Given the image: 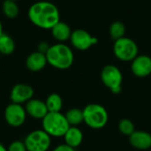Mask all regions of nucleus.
I'll return each mask as SVG.
<instances>
[{
	"label": "nucleus",
	"mask_w": 151,
	"mask_h": 151,
	"mask_svg": "<svg viewBox=\"0 0 151 151\" xmlns=\"http://www.w3.org/2000/svg\"><path fill=\"white\" fill-rule=\"evenodd\" d=\"M65 142L66 145L76 149L78 148L83 141V134L81 129L77 127H70L67 132L64 135Z\"/></svg>",
	"instance_id": "nucleus-15"
},
{
	"label": "nucleus",
	"mask_w": 151,
	"mask_h": 151,
	"mask_svg": "<svg viewBox=\"0 0 151 151\" xmlns=\"http://www.w3.org/2000/svg\"><path fill=\"white\" fill-rule=\"evenodd\" d=\"M70 42L78 50H87L97 43V38L92 36L84 29H76L72 32Z\"/></svg>",
	"instance_id": "nucleus-9"
},
{
	"label": "nucleus",
	"mask_w": 151,
	"mask_h": 151,
	"mask_svg": "<svg viewBox=\"0 0 151 151\" xmlns=\"http://www.w3.org/2000/svg\"><path fill=\"white\" fill-rule=\"evenodd\" d=\"M45 104L49 112H60L63 108V99L58 94L56 93L50 94L47 97Z\"/></svg>",
	"instance_id": "nucleus-17"
},
{
	"label": "nucleus",
	"mask_w": 151,
	"mask_h": 151,
	"mask_svg": "<svg viewBox=\"0 0 151 151\" xmlns=\"http://www.w3.org/2000/svg\"><path fill=\"white\" fill-rule=\"evenodd\" d=\"M15 50L14 40L6 34H3L0 36V53L1 55H11Z\"/></svg>",
	"instance_id": "nucleus-18"
},
{
	"label": "nucleus",
	"mask_w": 151,
	"mask_h": 151,
	"mask_svg": "<svg viewBox=\"0 0 151 151\" xmlns=\"http://www.w3.org/2000/svg\"><path fill=\"white\" fill-rule=\"evenodd\" d=\"M47 64L46 55L39 51L31 53L26 60V65L31 72H39L42 70Z\"/></svg>",
	"instance_id": "nucleus-14"
},
{
	"label": "nucleus",
	"mask_w": 151,
	"mask_h": 151,
	"mask_svg": "<svg viewBox=\"0 0 151 151\" xmlns=\"http://www.w3.org/2000/svg\"><path fill=\"white\" fill-rule=\"evenodd\" d=\"M50 45H49L46 42H41L39 44H38V50L39 52H42L43 54H46L48 50L50 49Z\"/></svg>",
	"instance_id": "nucleus-24"
},
{
	"label": "nucleus",
	"mask_w": 151,
	"mask_h": 151,
	"mask_svg": "<svg viewBox=\"0 0 151 151\" xmlns=\"http://www.w3.org/2000/svg\"><path fill=\"white\" fill-rule=\"evenodd\" d=\"M50 30L52 36L59 42H64L67 40H70L73 32L69 25L63 21H58Z\"/></svg>",
	"instance_id": "nucleus-16"
},
{
	"label": "nucleus",
	"mask_w": 151,
	"mask_h": 151,
	"mask_svg": "<svg viewBox=\"0 0 151 151\" xmlns=\"http://www.w3.org/2000/svg\"><path fill=\"white\" fill-rule=\"evenodd\" d=\"M25 109L27 114L35 119H42L49 112L45 102L40 99H30L26 104Z\"/></svg>",
	"instance_id": "nucleus-12"
},
{
	"label": "nucleus",
	"mask_w": 151,
	"mask_h": 151,
	"mask_svg": "<svg viewBox=\"0 0 151 151\" xmlns=\"http://www.w3.org/2000/svg\"><path fill=\"white\" fill-rule=\"evenodd\" d=\"M84 123L93 129H101L106 126L109 115L106 109L98 104H88L83 110Z\"/></svg>",
	"instance_id": "nucleus-4"
},
{
	"label": "nucleus",
	"mask_w": 151,
	"mask_h": 151,
	"mask_svg": "<svg viewBox=\"0 0 151 151\" xmlns=\"http://www.w3.org/2000/svg\"><path fill=\"white\" fill-rule=\"evenodd\" d=\"M8 151H27V148H26V145H25V142H21V141H14L12 142L8 149Z\"/></svg>",
	"instance_id": "nucleus-23"
},
{
	"label": "nucleus",
	"mask_w": 151,
	"mask_h": 151,
	"mask_svg": "<svg viewBox=\"0 0 151 151\" xmlns=\"http://www.w3.org/2000/svg\"><path fill=\"white\" fill-rule=\"evenodd\" d=\"M3 12L9 19L17 17L19 14V7L16 2L12 0H5L3 4Z\"/></svg>",
	"instance_id": "nucleus-21"
},
{
	"label": "nucleus",
	"mask_w": 151,
	"mask_h": 151,
	"mask_svg": "<svg viewBox=\"0 0 151 151\" xmlns=\"http://www.w3.org/2000/svg\"><path fill=\"white\" fill-rule=\"evenodd\" d=\"M52 151H75V149L65 144H60L58 146H57Z\"/></svg>",
	"instance_id": "nucleus-25"
},
{
	"label": "nucleus",
	"mask_w": 151,
	"mask_h": 151,
	"mask_svg": "<svg viewBox=\"0 0 151 151\" xmlns=\"http://www.w3.org/2000/svg\"><path fill=\"white\" fill-rule=\"evenodd\" d=\"M113 53L115 57L121 61L132 62L138 56L139 48L133 39L124 36L114 42Z\"/></svg>",
	"instance_id": "nucleus-5"
},
{
	"label": "nucleus",
	"mask_w": 151,
	"mask_h": 151,
	"mask_svg": "<svg viewBox=\"0 0 151 151\" xmlns=\"http://www.w3.org/2000/svg\"><path fill=\"white\" fill-rule=\"evenodd\" d=\"M3 34H4V32H3V25H2V23H1V21H0V36H1Z\"/></svg>",
	"instance_id": "nucleus-27"
},
{
	"label": "nucleus",
	"mask_w": 151,
	"mask_h": 151,
	"mask_svg": "<svg viewBox=\"0 0 151 151\" xmlns=\"http://www.w3.org/2000/svg\"><path fill=\"white\" fill-rule=\"evenodd\" d=\"M119 130L121 134H123L124 135H127V136H130L134 131H135V128H134V123L130 120V119H121L119 121Z\"/></svg>",
	"instance_id": "nucleus-22"
},
{
	"label": "nucleus",
	"mask_w": 151,
	"mask_h": 151,
	"mask_svg": "<svg viewBox=\"0 0 151 151\" xmlns=\"http://www.w3.org/2000/svg\"><path fill=\"white\" fill-rule=\"evenodd\" d=\"M34 96V89L27 84H16L11 90L10 98L14 104H22L27 103Z\"/></svg>",
	"instance_id": "nucleus-11"
},
{
	"label": "nucleus",
	"mask_w": 151,
	"mask_h": 151,
	"mask_svg": "<svg viewBox=\"0 0 151 151\" xmlns=\"http://www.w3.org/2000/svg\"><path fill=\"white\" fill-rule=\"evenodd\" d=\"M131 70L134 76L144 78L151 74V58L148 55H138L131 63Z\"/></svg>",
	"instance_id": "nucleus-10"
},
{
	"label": "nucleus",
	"mask_w": 151,
	"mask_h": 151,
	"mask_svg": "<svg viewBox=\"0 0 151 151\" xmlns=\"http://www.w3.org/2000/svg\"><path fill=\"white\" fill-rule=\"evenodd\" d=\"M130 144L141 150H146L151 148V134L145 131H134L129 136Z\"/></svg>",
	"instance_id": "nucleus-13"
},
{
	"label": "nucleus",
	"mask_w": 151,
	"mask_h": 151,
	"mask_svg": "<svg viewBox=\"0 0 151 151\" xmlns=\"http://www.w3.org/2000/svg\"><path fill=\"white\" fill-rule=\"evenodd\" d=\"M45 55L48 63L54 68L59 70L70 68L74 60L72 49L63 42L51 45Z\"/></svg>",
	"instance_id": "nucleus-2"
},
{
	"label": "nucleus",
	"mask_w": 151,
	"mask_h": 151,
	"mask_svg": "<svg viewBox=\"0 0 151 151\" xmlns=\"http://www.w3.org/2000/svg\"><path fill=\"white\" fill-rule=\"evenodd\" d=\"M26 109L19 104L12 103L4 110V119L6 123L12 127H21L27 119Z\"/></svg>",
	"instance_id": "nucleus-8"
},
{
	"label": "nucleus",
	"mask_w": 151,
	"mask_h": 151,
	"mask_svg": "<svg viewBox=\"0 0 151 151\" xmlns=\"http://www.w3.org/2000/svg\"><path fill=\"white\" fill-rule=\"evenodd\" d=\"M27 15L35 26L42 29H51L60 21L58 7L48 1H39L33 4L29 7Z\"/></svg>",
	"instance_id": "nucleus-1"
},
{
	"label": "nucleus",
	"mask_w": 151,
	"mask_h": 151,
	"mask_svg": "<svg viewBox=\"0 0 151 151\" xmlns=\"http://www.w3.org/2000/svg\"><path fill=\"white\" fill-rule=\"evenodd\" d=\"M101 80L104 85L113 94H119L122 90L123 75L119 67L114 65H105L101 72Z\"/></svg>",
	"instance_id": "nucleus-6"
},
{
	"label": "nucleus",
	"mask_w": 151,
	"mask_h": 151,
	"mask_svg": "<svg viewBox=\"0 0 151 151\" xmlns=\"http://www.w3.org/2000/svg\"><path fill=\"white\" fill-rule=\"evenodd\" d=\"M0 57H1V53H0Z\"/></svg>",
	"instance_id": "nucleus-29"
},
{
	"label": "nucleus",
	"mask_w": 151,
	"mask_h": 151,
	"mask_svg": "<svg viewBox=\"0 0 151 151\" xmlns=\"http://www.w3.org/2000/svg\"><path fill=\"white\" fill-rule=\"evenodd\" d=\"M0 151H8L7 149L3 145V144H0Z\"/></svg>",
	"instance_id": "nucleus-26"
},
{
	"label": "nucleus",
	"mask_w": 151,
	"mask_h": 151,
	"mask_svg": "<svg viewBox=\"0 0 151 151\" xmlns=\"http://www.w3.org/2000/svg\"><path fill=\"white\" fill-rule=\"evenodd\" d=\"M42 120V130L50 137H64L71 127L65 116L61 112H48Z\"/></svg>",
	"instance_id": "nucleus-3"
},
{
	"label": "nucleus",
	"mask_w": 151,
	"mask_h": 151,
	"mask_svg": "<svg viewBox=\"0 0 151 151\" xmlns=\"http://www.w3.org/2000/svg\"><path fill=\"white\" fill-rule=\"evenodd\" d=\"M12 1H15V2H16V1H18V0H12Z\"/></svg>",
	"instance_id": "nucleus-28"
},
{
	"label": "nucleus",
	"mask_w": 151,
	"mask_h": 151,
	"mask_svg": "<svg viewBox=\"0 0 151 151\" xmlns=\"http://www.w3.org/2000/svg\"><path fill=\"white\" fill-rule=\"evenodd\" d=\"M109 33L111 37L116 41L125 36L126 27L121 21H114L109 28Z\"/></svg>",
	"instance_id": "nucleus-20"
},
{
	"label": "nucleus",
	"mask_w": 151,
	"mask_h": 151,
	"mask_svg": "<svg viewBox=\"0 0 151 151\" xmlns=\"http://www.w3.org/2000/svg\"><path fill=\"white\" fill-rule=\"evenodd\" d=\"M27 151H48L51 144V137L44 130H35L29 133L25 141Z\"/></svg>",
	"instance_id": "nucleus-7"
},
{
	"label": "nucleus",
	"mask_w": 151,
	"mask_h": 151,
	"mask_svg": "<svg viewBox=\"0 0 151 151\" xmlns=\"http://www.w3.org/2000/svg\"><path fill=\"white\" fill-rule=\"evenodd\" d=\"M65 118L71 127H77L82 122L83 119V111L78 108H72L65 113Z\"/></svg>",
	"instance_id": "nucleus-19"
}]
</instances>
